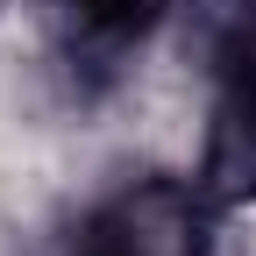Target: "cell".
<instances>
[{
	"mask_svg": "<svg viewBox=\"0 0 256 256\" xmlns=\"http://www.w3.org/2000/svg\"><path fill=\"white\" fill-rule=\"evenodd\" d=\"M164 14H171V0H50V22L72 57H121Z\"/></svg>",
	"mask_w": 256,
	"mask_h": 256,
	"instance_id": "3",
	"label": "cell"
},
{
	"mask_svg": "<svg viewBox=\"0 0 256 256\" xmlns=\"http://www.w3.org/2000/svg\"><path fill=\"white\" fill-rule=\"evenodd\" d=\"M72 256H214V192L178 178H136L92 206Z\"/></svg>",
	"mask_w": 256,
	"mask_h": 256,
	"instance_id": "1",
	"label": "cell"
},
{
	"mask_svg": "<svg viewBox=\"0 0 256 256\" xmlns=\"http://www.w3.org/2000/svg\"><path fill=\"white\" fill-rule=\"evenodd\" d=\"M206 192H256V0L220 36V92L206 136Z\"/></svg>",
	"mask_w": 256,
	"mask_h": 256,
	"instance_id": "2",
	"label": "cell"
}]
</instances>
